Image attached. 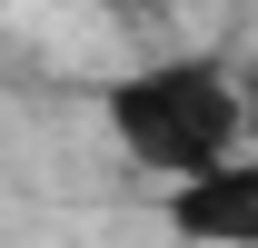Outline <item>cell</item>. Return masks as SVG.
Returning <instances> with one entry per match:
<instances>
[{"label":"cell","mask_w":258,"mask_h":248,"mask_svg":"<svg viewBox=\"0 0 258 248\" xmlns=\"http://www.w3.org/2000/svg\"><path fill=\"white\" fill-rule=\"evenodd\" d=\"M238 70H248V139H258V60H238Z\"/></svg>","instance_id":"3"},{"label":"cell","mask_w":258,"mask_h":248,"mask_svg":"<svg viewBox=\"0 0 258 248\" xmlns=\"http://www.w3.org/2000/svg\"><path fill=\"white\" fill-rule=\"evenodd\" d=\"M99 129L139 179H189L209 159L248 149V70L219 50H159V60L99 80Z\"/></svg>","instance_id":"1"},{"label":"cell","mask_w":258,"mask_h":248,"mask_svg":"<svg viewBox=\"0 0 258 248\" xmlns=\"http://www.w3.org/2000/svg\"><path fill=\"white\" fill-rule=\"evenodd\" d=\"M159 228L179 248H258V139L159 189Z\"/></svg>","instance_id":"2"}]
</instances>
